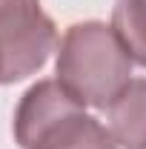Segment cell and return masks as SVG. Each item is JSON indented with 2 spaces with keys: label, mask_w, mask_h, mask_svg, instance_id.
Instances as JSON below:
<instances>
[{
  "label": "cell",
  "mask_w": 146,
  "mask_h": 149,
  "mask_svg": "<svg viewBox=\"0 0 146 149\" xmlns=\"http://www.w3.org/2000/svg\"><path fill=\"white\" fill-rule=\"evenodd\" d=\"M132 57L115 29L100 20L72 23L57 46V83L72 95L77 103L106 109L117 95L123 92Z\"/></svg>",
  "instance_id": "obj_1"
},
{
  "label": "cell",
  "mask_w": 146,
  "mask_h": 149,
  "mask_svg": "<svg viewBox=\"0 0 146 149\" xmlns=\"http://www.w3.org/2000/svg\"><path fill=\"white\" fill-rule=\"evenodd\" d=\"M109 132L123 149H146V77H132L109 106Z\"/></svg>",
  "instance_id": "obj_4"
},
{
  "label": "cell",
  "mask_w": 146,
  "mask_h": 149,
  "mask_svg": "<svg viewBox=\"0 0 146 149\" xmlns=\"http://www.w3.org/2000/svg\"><path fill=\"white\" fill-rule=\"evenodd\" d=\"M15 141L20 149H117L112 132L57 80L26 89L15 112Z\"/></svg>",
  "instance_id": "obj_2"
},
{
  "label": "cell",
  "mask_w": 146,
  "mask_h": 149,
  "mask_svg": "<svg viewBox=\"0 0 146 149\" xmlns=\"http://www.w3.org/2000/svg\"><path fill=\"white\" fill-rule=\"evenodd\" d=\"M55 43V20L40 0H0V86L40 72Z\"/></svg>",
  "instance_id": "obj_3"
},
{
  "label": "cell",
  "mask_w": 146,
  "mask_h": 149,
  "mask_svg": "<svg viewBox=\"0 0 146 149\" xmlns=\"http://www.w3.org/2000/svg\"><path fill=\"white\" fill-rule=\"evenodd\" d=\"M112 29L129 57L146 69V0H115Z\"/></svg>",
  "instance_id": "obj_5"
}]
</instances>
